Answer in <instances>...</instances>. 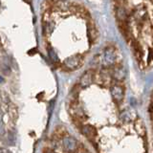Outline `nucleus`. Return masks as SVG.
I'll use <instances>...</instances> for the list:
<instances>
[{
  "instance_id": "obj_1",
  "label": "nucleus",
  "mask_w": 153,
  "mask_h": 153,
  "mask_svg": "<svg viewBox=\"0 0 153 153\" xmlns=\"http://www.w3.org/2000/svg\"><path fill=\"white\" fill-rule=\"evenodd\" d=\"M99 59H100V63L103 67H105V68L113 66L117 59L116 50L111 46L106 47L102 52V54L99 56Z\"/></svg>"
},
{
  "instance_id": "obj_2",
  "label": "nucleus",
  "mask_w": 153,
  "mask_h": 153,
  "mask_svg": "<svg viewBox=\"0 0 153 153\" xmlns=\"http://www.w3.org/2000/svg\"><path fill=\"white\" fill-rule=\"evenodd\" d=\"M83 63V56L81 55H73L66 57L63 64L68 70H75L79 68Z\"/></svg>"
},
{
  "instance_id": "obj_3",
  "label": "nucleus",
  "mask_w": 153,
  "mask_h": 153,
  "mask_svg": "<svg viewBox=\"0 0 153 153\" xmlns=\"http://www.w3.org/2000/svg\"><path fill=\"white\" fill-rule=\"evenodd\" d=\"M95 78V74L93 70H87L85 73L81 76L79 79V85L81 87H88L92 84Z\"/></svg>"
},
{
  "instance_id": "obj_4",
  "label": "nucleus",
  "mask_w": 153,
  "mask_h": 153,
  "mask_svg": "<svg viewBox=\"0 0 153 153\" xmlns=\"http://www.w3.org/2000/svg\"><path fill=\"white\" fill-rule=\"evenodd\" d=\"M110 74H111V76L114 79L120 81V80L124 79V78H126V71L122 65H115L112 68L111 72H110Z\"/></svg>"
},
{
  "instance_id": "obj_5",
  "label": "nucleus",
  "mask_w": 153,
  "mask_h": 153,
  "mask_svg": "<svg viewBox=\"0 0 153 153\" xmlns=\"http://www.w3.org/2000/svg\"><path fill=\"white\" fill-rule=\"evenodd\" d=\"M111 95H112V98L114 99L115 102H121L122 100H123L124 97V90L123 88V86L121 85H118V84H115L111 87Z\"/></svg>"
},
{
  "instance_id": "obj_6",
  "label": "nucleus",
  "mask_w": 153,
  "mask_h": 153,
  "mask_svg": "<svg viewBox=\"0 0 153 153\" xmlns=\"http://www.w3.org/2000/svg\"><path fill=\"white\" fill-rule=\"evenodd\" d=\"M62 145H63L64 148L68 151H74L76 148L78 147V143L73 137L70 136H64L62 138Z\"/></svg>"
},
{
  "instance_id": "obj_7",
  "label": "nucleus",
  "mask_w": 153,
  "mask_h": 153,
  "mask_svg": "<svg viewBox=\"0 0 153 153\" xmlns=\"http://www.w3.org/2000/svg\"><path fill=\"white\" fill-rule=\"evenodd\" d=\"M81 132L83 133L84 136H86L88 139H91V140L97 136V130H96V128L92 126H90V124L82 126V128H81Z\"/></svg>"
},
{
  "instance_id": "obj_8",
  "label": "nucleus",
  "mask_w": 153,
  "mask_h": 153,
  "mask_svg": "<svg viewBox=\"0 0 153 153\" xmlns=\"http://www.w3.org/2000/svg\"><path fill=\"white\" fill-rule=\"evenodd\" d=\"M135 129L137 133L140 135L141 137H145L146 136V126H145V123H143V122L142 121V120H137L136 123H135Z\"/></svg>"
},
{
  "instance_id": "obj_9",
  "label": "nucleus",
  "mask_w": 153,
  "mask_h": 153,
  "mask_svg": "<svg viewBox=\"0 0 153 153\" xmlns=\"http://www.w3.org/2000/svg\"><path fill=\"white\" fill-rule=\"evenodd\" d=\"M117 18H118V20L120 22H123V21H126V18H127V14H126V10H124L123 8H119L117 10Z\"/></svg>"
},
{
  "instance_id": "obj_10",
  "label": "nucleus",
  "mask_w": 153,
  "mask_h": 153,
  "mask_svg": "<svg viewBox=\"0 0 153 153\" xmlns=\"http://www.w3.org/2000/svg\"><path fill=\"white\" fill-rule=\"evenodd\" d=\"M97 36H98V33H97V30L95 29V27L93 26L92 28L89 29V37L91 40H95L96 38H97Z\"/></svg>"
},
{
  "instance_id": "obj_11",
  "label": "nucleus",
  "mask_w": 153,
  "mask_h": 153,
  "mask_svg": "<svg viewBox=\"0 0 153 153\" xmlns=\"http://www.w3.org/2000/svg\"><path fill=\"white\" fill-rule=\"evenodd\" d=\"M48 52H49V56H50V59H51L53 61H55V62H57V61H59V57H57V55L56 54V52L54 51V49H52V48H50V49L48 50Z\"/></svg>"
},
{
  "instance_id": "obj_12",
  "label": "nucleus",
  "mask_w": 153,
  "mask_h": 153,
  "mask_svg": "<svg viewBox=\"0 0 153 153\" xmlns=\"http://www.w3.org/2000/svg\"><path fill=\"white\" fill-rule=\"evenodd\" d=\"M3 81H4V79H3V78H1V76H0V83L3 82Z\"/></svg>"
}]
</instances>
